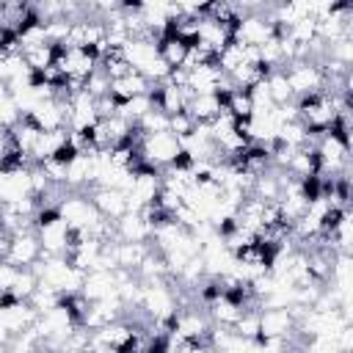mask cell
I'll return each mask as SVG.
<instances>
[{
  "instance_id": "cell-13",
  "label": "cell",
  "mask_w": 353,
  "mask_h": 353,
  "mask_svg": "<svg viewBox=\"0 0 353 353\" xmlns=\"http://www.w3.org/2000/svg\"><path fill=\"white\" fill-rule=\"evenodd\" d=\"M265 88H268V97H270L273 108H284V105L295 102V99H292V91H290V83H287V77H284V72H270V74L265 77Z\"/></svg>"
},
{
  "instance_id": "cell-8",
  "label": "cell",
  "mask_w": 353,
  "mask_h": 353,
  "mask_svg": "<svg viewBox=\"0 0 353 353\" xmlns=\"http://www.w3.org/2000/svg\"><path fill=\"white\" fill-rule=\"evenodd\" d=\"M119 292V279L116 270H91L83 279L80 295L91 303V301H102V298H113Z\"/></svg>"
},
{
  "instance_id": "cell-10",
  "label": "cell",
  "mask_w": 353,
  "mask_h": 353,
  "mask_svg": "<svg viewBox=\"0 0 353 353\" xmlns=\"http://www.w3.org/2000/svg\"><path fill=\"white\" fill-rule=\"evenodd\" d=\"M154 91V85L143 77V74H138V72H130V74H124V77H119V80H110V97L121 105V102H127V99H132V97H141V94H152Z\"/></svg>"
},
{
  "instance_id": "cell-17",
  "label": "cell",
  "mask_w": 353,
  "mask_h": 353,
  "mask_svg": "<svg viewBox=\"0 0 353 353\" xmlns=\"http://www.w3.org/2000/svg\"><path fill=\"white\" fill-rule=\"evenodd\" d=\"M19 270H22V268H17V265H11V262L0 259V292H3V295H8V292H11V287H14L17 276H19Z\"/></svg>"
},
{
  "instance_id": "cell-9",
  "label": "cell",
  "mask_w": 353,
  "mask_h": 353,
  "mask_svg": "<svg viewBox=\"0 0 353 353\" xmlns=\"http://www.w3.org/2000/svg\"><path fill=\"white\" fill-rule=\"evenodd\" d=\"M223 94H193L185 113L196 121V124H212L221 113H223Z\"/></svg>"
},
{
  "instance_id": "cell-11",
  "label": "cell",
  "mask_w": 353,
  "mask_h": 353,
  "mask_svg": "<svg viewBox=\"0 0 353 353\" xmlns=\"http://www.w3.org/2000/svg\"><path fill=\"white\" fill-rule=\"evenodd\" d=\"M113 226H116V237L124 243H152V226L138 212L121 215Z\"/></svg>"
},
{
  "instance_id": "cell-21",
  "label": "cell",
  "mask_w": 353,
  "mask_h": 353,
  "mask_svg": "<svg viewBox=\"0 0 353 353\" xmlns=\"http://www.w3.org/2000/svg\"><path fill=\"white\" fill-rule=\"evenodd\" d=\"M0 301H3V292H0Z\"/></svg>"
},
{
  "instance_id": "cell-19",
  "label": "cell",
  "mask_w": 353,
  "mask_h": 353,
  "mask_svg": "<svg viewBox=\"0 0 353 353\" xmlns=\"http://www.w3.org/2000/svg\"><path fill=\"white\" fill-rule=\"evenodd\" d=\"M6 248H8V234L0 226V259H6Z\"/></svg>"
},
{
  "instance_id": "cell-5",
  "label": "cell",
  "mask_w": 353,
  "mask_h": 353,
  "mask_svg": "<svg viewBox=\"0 0 353 353\" xmlns=\"http://www.w3.org/2000/svg\"><path fill=\"white\" fill-rule=\"evenodd\" d=\"M41 243L36 237V229H25L8 237V248H6V262L17 265V268H36L41 262Z\"/></svg>"
},
{
  "instance_id": "cell-20",
  "label": "cell",
  "mask_w": 353,
  "mask_h": 353,
  "mask_svg": "<svg viewBox=\"0 0 353 353\" xmlns=\"http://www.w3.org/2000/svg\"><path fill=\"white\" fill-rule=\"evenodd\" d=\"M69 353H91L88 347H83V350H69Z\"/></svg>"
},
{
  "instance_id": "cell-12",
  "label": "cell",
  "mask_w": 353,
  "mask_h": 353,
  "mask_svg": "<svg viewBox=\"0 0 353 353\" xmlns=\"http://www.w3.org/2000/svg\"><path fill=\"white\" fill-rule=\"evenodd\" d=\"M188 50H190V41L179 39L174 30H168V33L157 41L160 61H163L168 69H179V66H185V61H188Z\"/></svg>"
},
{
  "instance_id": "cell-7",
  "label": "cell",
  "mask_w": 353,
  "mask_h": 353,
  "mask_svg": "<svg viewBox=\"0 0 353 353\" xmlns=\"http://www.w3.org/2000/svg\"><path fill=\"white\" fill-rule=\"evenodd\" d=\"M88 199L91 204L97 207V212L105 218V221H119L121 215L130 212V204H127V193L119 190V188H91L88 190Z\"/></svg>"
},
{
  "instance_id": "cell-1",
  "label": "cell",
  "mask_w": 353,
  "mask_h": 353,
  "mask_svg": "<svg viewBox=\"0 0 353 353\" xmlns=\"http://www.w3.org/2000/svg\"><path fill=\"white\" fill-rule=\"evenodd\" d=\"M33 270H36L39 281L47 284V287H52L61 298L77 295L80 287H83V279H85V273L77 270L66 256H41V262Z\"/></svg>"
},
{
  "instance_id": "cell-3",
  "label": "cell",
  "mask_w": 353,
  "mask_h": 353,
  "mask_svg": "<svg viewBox=\"0 0 353 353\" xmlns=\"http://www.w3.org/2000/svg\"><path fill=\"white\" fill-rule=\"evenodd\" d=\"M284 77L290 83V91H292V99H301V97H309V94H317V91H325V74H323V66L312 63V61H292L284 66Z\"/></svg>"
},
{
  "instance_id": "cell-18",
  "label": "cell",
  "mask_w": 353,
  "mask_h": 353,
  "mask_svg": "<svg viewBox=\"0 0 353 353\" xmlns=\"http://www.w3.org/2000/svg\"><path fill=\"white\" fill-rule=\"evenodd\" d=\"M14 152H17V146H14L11 130H3V127H0V165H3Z\"/></svg>"
},
{
  "instance_id": "cell-4",
  "label": "cell",
  "mask_w": 353,
  "mask_h": 353,
  "mask_svg": "<svg viewBox=\"0 0 353 353\" xmlns=\"http://www.w3.org/2000/svg\"><path fill=\"white\" fill-rule=\"evenodd\" d=\"M232 36L243 47H262L265 41H270L276 36V22L270 19V11L268 14H243V17H237Z\"/></svg>"
},
{
  "instance_id": "cell-16",
  "label": "cell",
  "mask_w": 353,
  "mask_h": 353,
  "mask_svg": "<svg viewBox=\"0 0 353 353\" xmlns=\"http://www.w3.org/2000/svg\"><path fill=\"white\" fill-rule=\"evenodd\" d=\"M196 130V121L182 110V113H174V116H168V132H174L179 141L182 138H188L190 132Z\"/></svg>"
},
{
  "instance_id": "cell-14",
  "label": "cell",
  "mask_w": 353,
  "mask_h": 353,
  "mask_svg": "<svg viewBox=\"0 0 353 353\" xmlns=\"http://www.w3.org/2000/svg\"><path fill=\"white\" fill-rule=\"evenodd\" d=\"M22 61H25V66H28L33 74H39V72H44L47 66H52V61H55V47H52V44L30 47V50L22 52Z\"/></svg>"
},
{
  "instance_id": "cell-2",
  "label": "cell",
  "mask_w": 353,
  "mask_h": 353,
  "mask_svg": "<svg viewBox=\"0 0 353 353\" xmlns=\"http://www.w3.org/2000/svg\"><path fill=\"white\" fill-rule=\"evenodd\" d=\"M182 154V143L174 132H152V135H143L138 141V157L154 168V171H165L171 168Z\"/></svg>"
},
{
  "instance_id": "cell-6",
  "label": "cell",
  "mask_w": 353,
  "mask_h": 353,
  "mask_svg": "<svg viewBox=\"0 0 353 353\" xmlns=\"http://www.w3.org/2000/svg\"><path fill=\"white\" fill-rule=\"evenodd\" d=\"M295 317L290 309H259V339L256 342H284L295 331Z\"/></svg>"
},
{
  "instance_id": "cell-15",
  "label": "cell",
  "mask_w": 353,
  "mask_h": 353,
  "mask_svg": "<svg viewBox=\"0 0 353 353\" xmlns=\"http://www.w3.org/2000/svg\"><path fill=\"white\" fill-rule=\"evenodd\" d=\"M135 127H138V132L141 135H152V132H165L168 130V116L163 113V110H157V108H152L149 113H143L138 121H135Z\"/></svg>"
}]
</instances>
